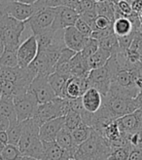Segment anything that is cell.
<instances>
[{"mask_svg": "<svg viewBox=\"0 0 142 160\" xmlns=\"http://www.w3.org/2000/svg\"><path fill=\"white\" fill-rule=\"evenodd\" d=\"M131 147H122V148H115L112 149L111 154L106 160H128L130 153L131 151Z\"/></svg>", "mask_w": 142, "mask_h": 160, "instance_id": "31", "label": "cell"}, {"mask_svg": "<svg viewBox=\"0 0 142 160\" xmlns=\"http://www.w3.org/2000/svg\"><path fill=\"white\" fill-rule=\"evenodd\" d=\"M0 98H1V92H0Z\"/></svg>", "mask_w": 142, "mask_h": 160, "instance_id": "51", "label": "cell"}, {"mask_svg": "<svg viewBox=\"0 0 142 160\" xmlns=\"http://www.w3.org/2000/svg\"><path fill=\"white\" fill-rule=\"evenodd\" d=\"M98 44H99V48L109 51L110 53H111V55L116 54L120 50L118 38L114 33H111V34L107 35L106 37L100 39L98 41Z\"/></svg>", "mask_w": 142, "mask_h": 160, "instance_id": "26", "label": "cell"}, {"mask_svg": "<svg viewBox=\"0 0 142 160\" xmlns=\"http://www.w3.org/2000/svg\"><path fill=\"white\" fill-rule=\"evenodd\" d=\"M38 54V44L35 35H30L20 44L17 50V57L20 68H27L34 61Z\"/></svg>", "mask_w": 142, "mask_h": 160, "instance_id": "9", "label": "cell"}, {"mask_svg": "<svg viewBox=\"0 0 142 160\" xmlns=\"http://www.w3.org/2000/svg\"><path fill=\"white\" fill-rule=\"evenodd\" d=\"M116 122L118 127H119V130L125 137L128 135H130L136 132L137 130L141 129L137 121V118L135 114V111L132 113L119 117L118 119H116Z\"/></svg>", "mask_w": 142, "mask_h": 160, "instance_id": "18", "label": "cell"}, {"mask_svg": "<svg viewBox=\"0 0 142 160\" xmlns=\"http://www.w3.org/2000/svg\"><path fill=\"white\" fill-rule=\"evenodd\" d=\"M66 160H72V159H66Z\"/></svg>", "mask_w": 142, "mask_h": 160, "instance_id": "52", "label": "cell"}, {"mask_svg": "<svg viewBox=\"0 0 142 160\" xmlns=\"http://www.w3.org/2000/svg\"><path fill=\"white\" fill-rule=\"evenodd\" d=\"M135 106H136L137 109L142 110V91L138 92L136 97L135 98Z\"/></svg>", "mask_w": 142, "mask_h": 160, "instance_id": "42", "label": "cell"}, {"mask_svg": "<svg viewBox=\"0 0 142 160\" xmlns=\"http://www.w3.org/2000/svg\"><path fill=\"white\" fill-rule=\"evenodd\" d=\"M56 142L65 151L69 159L73 160V156L75 154V151H76L78 146L75 143V142L72 138V134H71V132L67 129V128L64 127L59 131V133L58 134L57 138H56Z\"/></svg>", "mask_w": 142, "mask_h": 160, "instance_id": "17", "label": "cell"}, {"mask_svg": "<svg viewBox=\"0 0 142 160\" xmlns=\"http://www.w3.org/2000/svg\"><path fill=\"white\" fill-rule=\"evenodd\" d=\"M113 22L111 20H109L108 18L104 17V16H97L94 20L92 29V30H106L112 28Z\"/></svg>", "mask_w": 142, "mask_h": 160, "instance_id": "32", "label": "cell"}, {"mask_svg": "<svg viewBox=\"0 0 142 160\" xmlns=\"http://www.w3.org/2000/svg\"><path fill=\"white\" fill-rule=\"evenodd\" d=\"M26 26V22H19L7 14L0 16V41L3 48L18 49Z\"/></svg>", "mask_w": 142, "mask_h": 160, "instance_id": "4", "label": "cell"}, {"mask_svg": "<svg viewBox=\"0 0 142 160\" xmlns=\"http://www.w3.org/2000/svg\"><path fill=\"white\" fill-rule=\"evenodd\" d=\"M69 110V100L56 98L52 102L38 105L33 118L41 126L43 123L49 121V120L64 116Z\"/></svg>", "mask_w": 142, "mask_h": 160, "instance_id": "5", "label": "cell"}, {"mask_svg": "<svg viewBox=\"0 0 142 160\" xmlns=\"http://www.w3.org/2000/svg\"><path fill=\"white\" fill-rule=\"evenodd\" d=\"M90 37H86L75 27H69L64 29V41L68 49L75 53L81 52Z\"/></svg>", "mask_w": 142, "mask_h": 160, "instance_id": "13", "label": "cell"}, {"mask_svg": "<svg viewBox=\"0 0 142 160\" xmlns=\"http://www.w3.org/2000/svg\"><path fill=\"white\" fill-rule=\"evenodd\" d=\"M94 1H96V3H97V4H100V3H104V2L108 1V0H94Z\"/></svg>", "mask_w": 142, "mask_h": 160, "instance_id": "46", "label": "cell"}, {"mask_svg": "<svg viewBox=\"0 0 142 160\" xmlns=\"http://www.w3.org/2000/svg\"><path fill=\"white\" fill-rule=\"evenodd\" d=\"M0 142H1L3 146H6L9 143V139H8V134L6 131L0 132Z\"/></svg>", "mask_w": 142, "mask_h": 160, "instance_id": "43", "label": "cell"}, {"mask_svg": "<svg viewBox=\"0 0 142 160\" xmlns=\"http://www.w3.org/2000/svg\"><path fill=\"white\" fill-rule=\"evenodd\" d=\"M88 77V76H87ZM87 77H75L70 76L62 88L60 98L67 100L80 99L83 94L89 89Z\"/></svg>", "mask_w": 142, "mask_h": 160, "instance_id": "10", "label": "cell"}, {"mask_svg": "<svg viewBox=\"0 0 142 160\" xmlns=\"http://www.w3.org/2000/svg\"><path fill=\"white\" fill-rule=\"evenodd\" d=\"M97 16H104V17L111 20L112 22L115 21V4L112 3L110 0L104 3H97Z\"/></svg>", "mask_w": 142, "mask_h": 160, "instance_id": "30", "label": "cell"}, {"mask_svg": "<svg viewBox=\"0 0 142 160\" xmlns=\"http://www.w3.org/2000/svg\"><path fill=\"white\" fill-rule=\"evenodd\" d=\"M111 152L112 148L109 142L92 129L89 139L78 146L73 160H106Z\"/></svg>", "mask_w": 142, "mask_h": 160, "instance_id": "2", "label": "cell"}, {"mask_svg": "<svg viewBox=\"0 0 142 160\" xmlns=\"http://www.w3.org/2000/svg\"><path fill=\"white\" fill-rule=\"evenodd\" d=\"M54 20V8H42L39 9L27 22L26 25L29 26L33 35H38L44 31L52 28Z\"/></svg>", "mask_w": 142, "mask_h": 160, "instance_id": "8", "label": "cell"}, {"mask_svg": "<svg viewBox=\"0 0 142 160\" xmlns=\"http://www.w3.org/2000/svg\"><path fill=\"white\" fill-rule=\"evenodd\" d=\"M80 2H81V0H64V4H62V6L72 8V9L77 11L79 5H80Z\"/></svg>", "mask_w": 142, "mask_h": 160, "instance_id": "40", "label": "cell"}, {"mask_svg": "<svg viewBox=\"0 0 142 160\" xmlns=\"http://www.w3.org/2000/svg\"><path fill=\"white\" fill-rule=\"evenodd\" d=\"M2 51H3V50H0V55H1V53H2Z\"/></svg>", "mask_w": 142, "mask_h": 160, "instance_id": "50", "label": "cell"}, {"mask_svg": "<svg viewBox=\"0 0 142 160\" xmlns=\"http://www.w3.org/2000/svg\"><path fill=\"white\" fill-rule=\"evenodd\" d=\"M10 126V121L7 118L0 116V132L1 131H7Z\"/></svg>", "mask_w": 142, "mask_h": 160, "instance_id": "41", "label": "cell"}, {"mask_svg": "<svg viewBox=\"0 0 142 160\" xmlns=\"http://www.w3.org/2000/svg\"><path fill=\"white\" fill-rule=\"evenodd\" d=\"M135 87L137 88L139 92H140V91H142V74H141V75H139V76L135 79Z\"/></svg>", "mask_w": 142, "mask_h": 160, "instance_id": "44", "label": "cell"}, {"mask_svg": "<svg viewBox=\"0 0 142 160\" xmlns=\"http://www.w3.org/2000/svg\"><path fill=\"white\" fill-rule=\"evenodd\" d=\"M38 11L34 4H26L17 1H9L5 7V13L19 22H26Z\"/></svg>", "mask_w": 142, "mask_h": 160, "instance_id": "12", "label": "cell"}, {"mask_svg": "<svg viewBox=\"0 0 142 160\" xmlns=\"http://www.w3.org/2000/svg\"><path fill=\"white\" fill-rule=\"evenodd\" d=\"M64 127V116L49 120L40 126L39 137L42 142H54L59 131Z\"/></svg>", "mask_w": 142, "mask_h": 160, "instance_id": "14", "label": "cell"}, {"mask_svg": "<svg viewBox=\"0 0 142 160\" xmlns=\"http://www.w3.org/2000/svg\"><path fill=\"white\" fill-rule=\"evenodd\" d=\"M91 71L88 59L81 52L76 53L70 61V75L75 77H87Z\"/></svg>", "mask_w": 142, "mask_h": 160, "instance_id": "16", "label": "cell"}, {"mask_svg": "<svg viewBox=\"0 0 142 160\" xmlns=\"http://www.w3.org/2000/svg\"><path fill=\"white\" fill-rule=\"evenodd\" d=\"M82 122L81 114L77 110L71 109L67 111V113L64 115V127L67 128L70 132H72Z\"/></svg>", "mask_w": 142, "mask_h": 160, "instance_id": "27", "label": "cell"}, {"mask_svg": "<svg viewBox=\"0 0 142 160\" xmlns=\"http://www.w3.org/2000/svg\"><path fill=\"white\" fill-rule=\"evenodd\" d=\"M103 97L94 88H89L81 97V103L85 111L94 113L101 108Z\"/></svg>", "mask_w": 142, "mask_h": 160, "instance_id": "15", "label": "cell"}, {"mask_svg": "<svg viewBox=\"0 0 142 160\" xmlns=\"http://www.w3.org/2000/svg\"><path fill=\"white\" fill-rule=\"evenodd\" d=\"M13 102L17 120L19 122L26 121L27 119L34 117L39 103L31 92L26 91L25 93L15 96L13 98Z\"/></svg>", "mask_w": 142, "mask_h": 160, "instance_id": "6", "label": "cell"}, {"mask_svg": "<svg viewBox=\"0 0 142 160\" xmlns=\"http://www.w3.org/2000/svg\"><path fill=\"white\" fill-rule=\"evenodd\" d=\"M3 148H4V146L2 145V143H1V142H0V153H1V151H2Z\"/></svg>", "mask_w": 142, "mask_h": 160, "instance_id": "48", "label": "cell"}, {"mask_svg": "<svg viewBox=\"0 0 142 160\" xmlns=\"http://www.w3.org/2000/svg\"><path fill=\"white\" fill-rule=\"evenodd\" d=\"M128 142L132 148L142 149V129L137 130L136 132L127 136Z\"/></svg>", "mask_w": 142, "mask_h": 160, "instance_id": "35", "label": "cell"}, {"mask_svg": "<svg viewBox=\"0 0 142 160\" xmlns=\"http://www.w3.org/2000/svg\"><path fill=\"white\" fill-rule=\"evenodd\" d=\"M96 8H97V3L94 0H81L80 5H79L77 9V12L80 15L85 12L96 10Z\"/></svg>", "mask_w": 142, "mask_h": 160, "instance_id": "38", "label": "cell"}, {"mask_svg": "<svg viewBox=\"0 0 142 160\" xmlns=\"http://www.w3.org/2000/svg\"><path fill=\"white\" fill-rule=\"evenodd\" d=\"M139 31L142 33V22L140 23V27H139Z\"/></svg>", "mask_w": 142, "mask_h": 160, "instance_id": "49", "label": "cell"}, {"mask_svg": "<svg viewBox=\"0 0 142 160\" xmlns=\"http://www.w3.org/2000/svg\"><path fill=\"white\" fill-rule=\"evenodd\" d=\"M62 4L64 0H37L34 3L38 10L42 8H57L62 6Z\"/></svg>", "mask_w": 142, "mask_h": 160, "instance_id": "36", "label": "cell"}, {"mask_svg": "<svg viewBox=\"0 0 142 160\" xmlns=\"http://www.w3.org/2000/svg\"><path fill=\"white\" fill-rule=\"evenodd\" d=\"M8 134V139H9V143L14 146H18L19 142L21 137V124L19 121H16L14 123H10V126L6 131Z\"/></svg>", "mask_w": 142, "mask_h": 160, "instance_id": "29", "label": "cell"}, {"mask_svg": "<svg viewBox=\"0 0 142 160\" xmlns=\"http://www.w3.org/2000/svg\"><path fill=\"white\" fill-rule=\"evenodd\" d=\"M129 49L135 51L139 56L140 62H142V33L140 32L139 30H137L135 32L131 44H130Z\"/></svg>", "mask_w": 142, "mask_h": 160, "instance_id": "34", "label": "cell"}, {"mask_svg": "<svg viewBox=\"0 0 142 160\" xmlns=\"http://www.w3.org/2000/svg\"><path fill=\"white\" fill-rule=\"evenodd\" d=\"M80 32L85 35L86 37H91V34L92 32V29L91 28V26L89 23H87L84 20H82L81 18H79L77 20V22H75V26H74Z\"/></svg>", "mask_w": 142, "mask_h": 160, "instance_id": "37", "label": "cell"}, {"mask_svg": "<svg viewBox=\"0 0 142 160\" xmlns=\"http://www.w3.org/2000/svg\"><path fill=\"white\" fill-rule=\"evenodd\" d=\"M21 137L19 142V148L22 156L31 157L37 160L43 158V142L39 137L40 125L34 118L21 122Z\"/></svg>", "mask_w": 142, "mask_h": 160, "instance_id": "1", "label": "cell"}, {"mask_svg": "<svg viewBox=\"0 0 142 160\" xmlns=\"http://www.w3.org/2000/svg\"><path fill=\"white\" fill-rule=\"evenodd\" d=\"M43 142V158L42 160H66L69 159L65 151L54 142Z\"/></svg>", "mask_w": 142, "mask_h": 160, "instance_id": "19", "label": "cell"}, {"mask_svg": "<svg viewBox=\"0 0 142 160\" xmlns=\"http://www.w3.org/2000/svg\"><path fill=\"white\" fill-rule=\"evenodd\" d=\"M92 129L90 126L82 122L77 128H75V129L71 132V134H72V138L76 145L80 146L81 143H83L84 142H86L89 139V137L92 134Z\"/></svg>", "mask_w": 142, "mask_h": 160, "instance_id": "25", "label": "cell"}, {"mask_svg": "<svg viewBox=\"0 0 142 160\" xmlns=\"http://www.w3.org/2000/svg\"><path fill=\"white\" fill-rule=\"evenodd\" d=\"M110 57H111V53L109 51L99 48L96 53L88 59L89 67L91 70L104 67L109 61Z\"/></svg>", "mask_w": 142, "mask_h": 160, "instance_id": "22", "label": "cell"}, {"mask_svg": "<svg viewBox=\"0 0 142 160\" xmlns=\"http://www.w3.org/2000/svg\"><path fill=\"white\" fill-rule=\"evenodd\" d=\"M54 20L52 28L54 30L64 29L69 27H74L77 20L80 18L79 13L72 8L59 6L54 8Z\"/></svg>", "mask_w": 142, "mask_h": 160, "instance_id": "11", "label": "cell"}, {"mask_svg": "<svg viewBox=\"0 0 142 160\" xmlns=\"http://www.w3.org/2000/svg\"><path fill=\"white\" fill-rule=\"evenodd\" d=\"M28 91L34 95L39 105L52 102L58 98L49 83L48 76L46 75H36L29 85Z\"/></svg>", "mask_w": 142, "mask_h": 160, "instance_id": "7", "label": "cell"}, {"mask_svg": "<svg viewBox=\"0 0 142 160\" xmlns=\"http://www.w3.org/2000/svg\"><path fill=\"white\" fill-rule=\"evenodd\" d=\"M128 160H142V149L132 148Z\"/></svg>", "mask_w": 142, "mask_h": 160, "instance_id": "39", "label": "cell"}, {"mask_svg": "<svg viewBox=\"0 0 142 160\" xmlns=\"http://www.w3.org/2000/svg\"><path fill=\"white\" fill-rule=\"evenodd\" d=\"M18 49H9V48H3V51L0 55V66L6 68H17L19 67L18 57H17Z\"/></svg>", "mask_w": 142, "mask_h": 160, "instance_id": "23", "label": "cell"}, {"mask_svg": "<svg viewBox=\"0 0 142 160\" xmlns=\"http://www.w3.org/2000/svg\"><path fill=\"white\" fill-rule=\"evenodd\" d=\"M99 49V44H98V41L93 38H89L87 43L85 44L83 50L81 51L82 55L84 57H86L87 59H89L91 56H92L94 53H96L97 50Z\"/></svg>", "mask_w": 142, "mask_h": 160, "instance_id": "33", "label": "cell"}, {"mask_svg": "<svg viewBox=\"0 0 142 160\" xmlns=\"http://www.w3.org/2000/svg\"><path fill=\"white\" fill-rule=\"evenodd\" d=\"M118 70V65L114 55H111L107 63L102 68L92 69L88 74V84L89 88L97 89L102 97L107 94L110 89V86L115 77Z\"/></svg>", "mask_w": 142, "mask_h": 160, "instance_id": "3", "label": "cell"}, {"mask_svg": "<svg viewBox=\"0 0 142 160\" xmlns=\"http://www.w3.org/2000/svg\"><path fill=\"white\" fill-rule=\"evenodd\" d=\"M21 160H37V159L31 158V157H26V156H23V157L21 158Z\"/></svg>", "mask_w": 142, "mask_h": 160, "instance_id": "47", "label": "cell"}, {"mask_svg": "<svg viewBox=\"0 0 142 160\" xmlns=\"http://www.w3.org/2000/svg\"><path fill=\"white\" fill-rule=\"evenodd\" d=\"M113 32L114 34L119 38V37H124L128 36L132 33H135V31H137L132 26V22L127 17H120L117 18L113 22Z\"/></svg>", "mask_w": 142, "mask_h": 160, "instance_id": "20", "label": "cell"}, {"mask_svg": "<svg viewBox=\"0 0 142 160\" xmlns=\"http://www.w3.org/2000/svg\"><path fill=\"white\" fill-rule=\"evenodd\" d=\"M10 1H17V2H21L26 4H34L37 0H10Z\"/></svg>", "mask_w": 142, "mask_h": 160, "instance_id": "45", "label": "cell"}, {"mask_svg": "<svg viewBox=\"0 0 142 160\" xmlns=\"http://www.w3.org/2000/svg\"><path fill=\"white\" fill-rule=\"evenodd\" d=\"M0 157L2 160H21L23 156L18 146L8 143L4 146L1 153H0Z\"/></svg>", "mask_w": 142, "mask_h": 160, "instance_id": "28", "label": "cell"}, {"mask_svg": "<svg viewBox=\"0 0 142 160\" xmlns=\"http://www.w3.org/2000/svg\"><path fill=\"white\" fill-rule=\"evenodd\" d=\"M0 116L7 118L10 123L18 121L12 97L1 96V98H0Z\"/></svg>", "mask_w": 142, "mask_h": 160, "instance_id": "21", "label": "cell"}, {"mask_svg": "<svg viewBox=\"0 0 142 160\" xmlns=\"http://www.w3.org/2000/svg\"><path fill=\"white\" fill-rule=\"evenodd\" d=\"M69 75H64V74H60L58 72H53L48 76L49 83L52 87V89L54 90V94L58 98H60L62 88H64L66 80L69 78Z\"/></svg>", "mask_w": 142, "mask_h": 160, "instance_id": "24", "label": "cell"}]
</instances>
